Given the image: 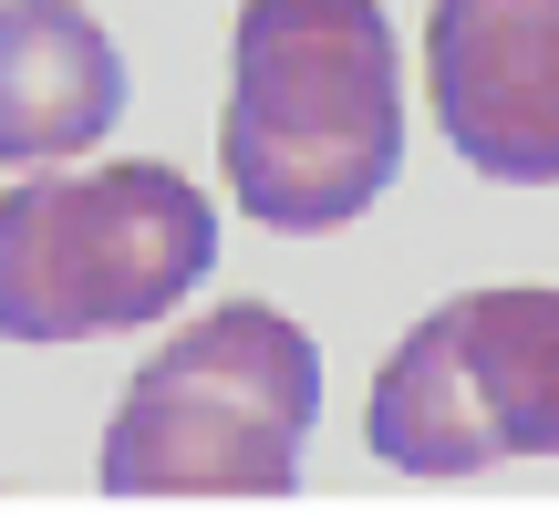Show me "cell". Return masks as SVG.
<instances>
[{
  "label": "cell",
  "mask_w": 559,
  "mask_h": 528,
  "mask_svg": "<svg viewBox=\"0 0 559 528\" xmlns=\"http://www.w3.org/2000/svg\"><path fill=\"white\" fill-rule=\"evenodd\" d=\"M425 83L477 177L559 187V0H436Z\"/></svg>",
  "instance_id": "cell-5"
},
{
  "label": "cell",
  "mask_w": 559,
  "mask_h": 528,
  "mask_svg": "<svg viewBox=\"0 0 559 528\" xmlns=\"http://www.w3.org/2000/svg\"><path fill=\"white\" fill-rule=\"evenodd\" d=\"M362 446L404 477L559 456V290H456L373 373Z\"/></svg>",
  "instance_id": "cell-4"
},
{
  "label": "cell",
  "mask_w": 559,
  "mask_h": 528,
  "mask_svg": "<svg viewBox=\"0 0 559 528\" xmlns=\"http://www.w3.org/2000/svg\"><path fill=\"white\" fill-rule=\"evenodd\" d=\"M124 115V52L73 0H0V166H62Z\"/></svg>",
  "instance_id": "cell-6"
},
{
  "label": "cell",
  "mask_w": 559,
  "mask_h": 528,
  "mask_svg": "<svg viewBox=\"0 0 559 528\" xmlns=\"http://www.w3.org/2000/svg\"><path fill=\"white\" fill-rule=\"evenodd\" d=\"M218 269V207L177 166H83L21 177L0 197V332L11 343H94L145 332Z\"/></svg>",
  "instance_id": "cell-3"
},
{
  "label": "cell",
  "mask_w": 559,
  "mask_h": 528,
  "mask_svg": "<svg viewBox=\"0 0 559 528\" xmlns=\"http://www.w3.org/2000/svg\"><path fill=\"white\" fill-rule=\"evenodd\" d=\"M321 415V352L290 311L228 301L166 332L104 425V497H290Z\"/></svg>",
  "instance_id": "cell-2"
},
{
  "label": "cell",
  "mask_w": 559,
  "mask_h": 528,
  "mask_svg": "<svg viewBox=\"0 0 559 528\" xmlns=\"http://www.w3.org/2000/svg\"><path fill=\"white\" fill-rule=\"evenodd\" d=\"M404 94L383 0H239L218 166L228 197L280 239L353 228L394 187Z\"/></svg>",
  "instance_id": "cell-1"
}]
</instances>
